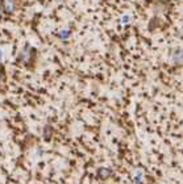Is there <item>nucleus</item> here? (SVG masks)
I'll return each mask as SVG.
<instances>
[{"instance_id": "obj_1", "label": "nucleus", "mask_w": 183, "mask_h": 184, "mask_svg": "<svg viewBox=\"0 0 183 184\" xmlns=\"http://www.w3.org/2000/svg\"><path fill=\"white\" fill-rule=\"evenodd\" d=\"M129 21V16H124L123 17V23H128Z\"/></svg>"}, {"instance_id": "obj_2", "label": "nucleus", "mask_w": 183, "mask_h": 184, "mask_svg": "<svg viewBox=\"0 0 183 184\" xmlns=\"http://www.w3.org/2000/svg\"><path fill=\"white\" fill-rule=\"evenodd\" d=\"M1 55H3V50L0 49V59H1Z\"/></svg>"}]
</instances>
